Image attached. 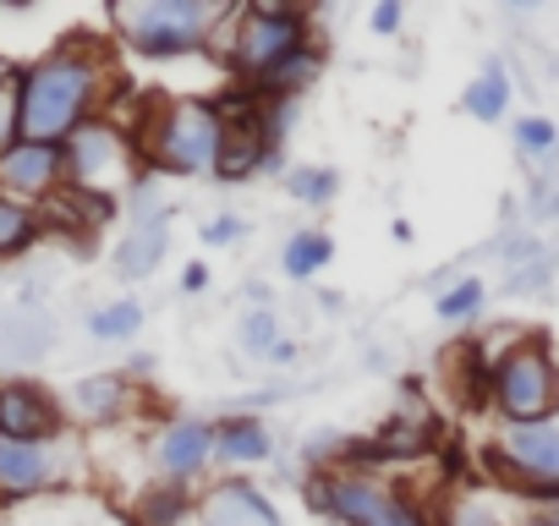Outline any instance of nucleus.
<instances>
[{
  "label": "nucleus",
  "mask_w": 559,
  "mask_h": 526,
  "mask_svg": "<svg viewBox=\"0 0 559 526\" xmlns=\"http://www.w3.org/2000/svg\"><path fill=\"white\" fill-rule=\"evenodd\" d=\"M121 88L110 39H67L17 72V138L61 148Z\"/></svg>",
  "instance_id": "nucleus-1"
},
{
  "label": "nucleus",
  "mask_w": 559,
  "mask_h": 526,
  "mask_svg": "<svg viewBox=\"0 0 559 526\" xmlns=\"http://www.w3.org/2000/svg\"><path fill=\"white\" fill-rule=\"evenodd\" d=\"M127 138L138 143V159H148L154 170H170V176H214L225 127H219L214 99L187 94V99H159V105H148V110L127 127Z\"/></svg>",
  "instance_id": "nucleus-2"
},
{
  "label": "nucleus",
  "mask_w": 559,
  "mask_h": 526,
  "mask_svg": "<svg viewBox=\"0 0 559 526\" xmlns=\"http://www.w3.org/2000/svg\"><path fill=\"white\" fill-rule=\"evenodd\" d=\"M488 411L499 417V428H521V422H554L559 417V357L543 335H521L493 368H488V390H483Z\"/></svg>",
  "instance_id": "nucleus-3"
},
{
  "label": "nucleus",
  "mask_w": 559,
  "mask_h": 526,
  "mask_svg": "<svg viewBox=\"0 0 559 526\" xmlns=\"http://www.w3.org/2000/svg\"><path fill=\"white\" fill-rule=\"evenodd\" d=\"M225 17H230V7H203V0H148V7H121L116 28H121V45H132L138 56H192V50L214 45Z\"/></svg>",
  "instance_id": "nucleus-4"
},
{
  "label": "nucleus",
  "mask_w": 559,
  "mask_h": 526,
  "mask_svg": "<svg viewBox=\"0 0 559 526\" xmlns=\"http://www.w3.org/2000/svg\"><path fill=\"white\" fill-rule=\"evenodd\" d=\"M308 45V12L302 7H236L225 17V45L219 56L241 83H258L269 67L297 56Z\"/></svg>",
  "instance_id": "nucleus-5"
},
{
  "label": "nucleus",
  "mask_w": 559,
  "mask_h": 526,
  "mask_svg": "<svg viewBox=\"0 0 559 526\" xmlns=\"http://www.w3.org/2000/svg\"><path fill=\"white\" fill-rule=\"evenodd\" d=\"M61 159H67V187L94 203H116V192H127L138 181V143L110 116L83 121L61 143Z\"/></svg>",
  "instance_id": "nucleus-6"
},
{
  "label": "nucleus",
  "mask_w": 559,
  "mask_h": 526,
  "mask_svg": "<svg viewBox=\"0 0 559 526\" xmlns=\"http://www.w3.org/2000/svg\"><path fill=\"white\" fill-rule=\"evenodd\" d=\"M488 477L493 488L515 493V499H537L548 488H559V417L554 422H521V428H499L488 444Z\"/></svg>",
  "instance_id": "nucleus-7"
},
{
  "label": "nucleus",
  "mask_w": 559,
  "mask_h": 526,
  "mask_svg": "<svg viewBox=\"0 0 559 526\" xmlns=\"http://www.w3.org/2000/svg\"><path fill=\"white\" fill-rule=\"evenodd\" d=\"M395 488L362 466H324L313 477V504L335 521V526H379V515L390 510Z\"/></svg>",
  "instance_id": "nucleus-8"
},
{
  "label": "nucleus",
  "mask_w": 559,
  "mask_h": 526,
  "mask_svg": "<svg viewBox=\"0 0 559 526\" xmlns=\"http://www.w3.org/2000/svg\"><path fill=\"white\" fill-rule=\"evenodd\" d=\"M67 187V159L50 143H12L0 154V198H17V203H50Z\"/></svg>",
  "instance_id": "nucleus-9"
},
{
  "label": "nucleus",
  "mask_w": 559,
  "mask_h": 526,
  "mask_svg": "<svg viewBox=\"0 0 559 526\" xmlns=\"http://www.w3.org/2000/svg\"><path fill=\"white\" fill-rule=\"evenodd\" d=\"M61 433V406L50 390L39 384H0V439H17V444H50Z\"/></svg>",
  "instance_id": "nucleus-10"
},
{
  "label": "nucleus",
  "mask_w": 559,
  "mask_h": 526,
  "mask_svg": "<svg viewBox=\"0 0 559 526\" xmlns=\"http://www.w3.org/2000/svg\"><path fill=\"white\" fill-rule=\"evenodd\" d=\"M209 461H214V422L176 417V422L159 428V439H154V466H159L165 482L181 488V477H198Z\"/></svg>",
  "instance_id": "nucleus-11"
},
{
  "label": "nucleus",
  "mask_w": 559,
  "mask_h": 526,
  "mask_svg": "<svg viewBox=\"0 0 559 526\" xmlns=\"http://www.w3.org/2000/svg\"><path fill=\"white\" fill-rule=\"evenodd\" d=\"M554 275H559V252H554L543 236H532V230H510L499 291H504V297H543V291L554 286Z\"/></svg>",
  "instance_id": "nucleus-12"
},
{
  "label": "nucleus",
  "mask_w": 559,
  "mask_h": 526,
  "mask_svg": "<svg viewBox=\"0 0 559 526\" xmlns=\"http://www.w3.org/2000/svg\"><path fill=\"white\" fill-rule=\"evenodd\" d=\"M198 526H286L252 482H214L198 499Z\"/></svg>",
  "instance_id": "nucleus-13"
},
{
  "label": "nucleus",
  "mask_w": 559,
  "mask_h": 526,
  "mask_svg": "<svg viewBox=\"0 0 559 526\" xmlns=\"http://www.w3.org/2000/svg\"><path fill=\"white\" fill-rule=\"evenodd\" d=\"M56 477H61L56 444H17V439H0V493H7V499L45 493Z\"/></svg>",
  "instance_id": "nucleus-14"
},
{
  "label": "nucleus",
  "mask_w": 559,
  "mask_h": 526,
  "mask_svg": "<svg viewBox=\"0 0 559 526\" xmlns=\"http://www.w3.org/2000/svg\"><path fill=\"white\" fill-rule=\"evenodd\" d=\"M170 208H159V214H148V219H132V230H127V241H121V252H116V275L121 280H148L159 263H165V252H170Z\"/></svg>",
  "instance_id": "nucleus-15"
},
{
  "label": "nucleus",
  "mask_w": 559,
  "mask_h": 526,
  "mask_svg": "<svg viewBox=\"0 0 559 526\" xmlns=\"http://www.w3.org/2000/svg\"><path fill=\"white\" fill-rule=\"evenodd\" d=\"M72 406H78V417H83L88 428H105V422L132 417L138 390H132L127 373H94V379H83V384L72 390Z\"/></svg>",
  "instance_id": "nucleus-16"
},
{
  "label": "nucleus",
  "mask_w": 559,
  "mask_h": 526,
  "mask_svg": "<svg viewBox=\"0 0 559 526\" xmlns=\"http://www.w3.org/2000/svg\"><path fill=\"white\" fill-rule=\"evenodd\" d=\"M214 455L225 466H258L274 455V439L258 417H219L214 422Z\"/></svg>",
  "instance_id": "nucleus-17"
},
{
  "label": "nucleus",
  "mask_w": 559,
  "mask_h": 526,
  "mask_svg": "<svg viewBox=\"0 0 559 526\" xmlns=\"http://www.w3.org/2000/svg\"><path fill=\"white\" fill-rule=\"evenodd\" d=\"M510 72H504V61L499 56H488L483 61V72L466 83V94H461V110L472 116V121H483V127H493V121H504V110H510Z\"/></svg>",
  "instance_id": "nucleus-18"
},
{
  "label": "nucleus",
  "mask_w": 559,
  "mask_h": 526,
  "mask_svg": "<svg viewBox=\"0 0 559 526\" xmlns=\"http://www.w3.org/2000/svg\"><path fill=\"white\" fill-rule=\"evenodd\" d=\"M319 72H324V56H319V45H302L297 56H286L280 67H269L258 83H247V88H258L263 99H297V94H308V83H319Z\"/></svg>",
  "instance_id": "nucleus-19"
},
{
  "label": "nucleus",
  "mask_w": 559,
  "mask_h": 526,
  "mask_svg": "<svg viewBox=\"0 0 559 526\" xmlns=\"http://www.w3.org/2000/svg\"><path fill=\"white\" fill-rule=\"evenodd\" d=\"M433 526H515V521L499 510L493 493H483V488H461V493H450V504L439 510Z\"/></svg>",
  "instance_id": "nucleus-20"
},
{
  "label": "nucleus",
  "mask_w": 559,
  "mask_h": 526,
  "mask_svg": "<svg viewBox=\"0 0 559 526\" xmlns=\"http://www.w3.org/2000/svg\"><path fill=\"white\" fill-rule=\"evenodd\" d=\"M330 258H335V241H330L324 230H297V236L286 241V252H280V263H286L292 280H313Z\"/></svg>",
  "instance_id": "nucleus-21"
},
{
  "label": "nucleus",
  "mask_w": 559,
  "mask_h": 526,
  "mask_svg": "<svg viewBox=\"0 0 559 526\" xmlns=\"http://www.w3.org/2000/svg\"><path fill=\"white\" fill-rule=\"evenodd\" d=\"M483 308H488V286H483L477 275H461V280H455V286H444V291H439V302H433V313H439L444 324H472Z\"/></svg>",
  "instance_id": "nucleus-22"
},
{
  "label": "nucleus",
  "mask_w": 559,
  "mask_h": 526,
  "mask_svg": "<svg viewBox=\"0 0 559 526\" xmlns=\"http://www.w3.org/2000/svg\"><path fill=\"white\" fill-rule=\"evenodd\" d=\"M39 225H45L39 208H28V203H17V198H0V258H12V252L34 247Z\"/></svg>",
  "instance_id": "nucleus-23"
},
{
  "label": "nucleus",
  "mask_w": 559,
  "mask_h": 526,
  "mask_svg": "<svg viewBox=\"0 0 559 526\" xmlns=\"http://www.w3.org/2000/svg\"><path fill=\"white\" fill-rule=\"evenodd\" d=\"M510 143H515V154L521 159H559V121H548V116H521L515 127H510Z\"/></svg>",
  "instance_id": "nucleus-24"
},
{
  "label": "nucleus",
  "mask_w": 559,
  "mask_h": 526,
  "mask_svg": "<svg viewBox=\"0 0 559 526\" xmlns=\"http://www.w3.org/2000/svg\"><path fill=\"white\" fill-rule=\"evenodd\" d=\"M138 330H143V308L138 302H110V308H99L88 319V335H99V340H132Z\"/></svg>",
  "instance_id": "nucleus-25"
},
{
  "label": "nucleus",
  "mask_w": 559,
  "mask_h": 526,
  "mask_svg": "<svg viewBox=\"0 0 559 526\" xmlns=\"http://www.w3.org/2000/svg\"><path fill=\"white\" fill-rule=\"evenodd\" d=\"M286 192L319 208V203H330V198L341 192V176H335V170H324V165H302V170H292V176H286Z\"/></svg>",
  "instance_id": "nucleus-26"
},
{
  "label": "nucleus",
  "mask_w": 559,
  "mask_h": 526,
  "mask_svg": "<svg viewBox=\"0 0 559 526\" xmlns=\"http://www.w3.org/2000/svg\"><path fill=\"white\" fill-rule=\"evenodd\" d=\"M280 346V313L269 308V302H258L247 319H241V351H252V357H269Z\"/></svg>",
  "instance_id": "nucleus-27"
},
{
  "label": "nucleus",
  "mask_w": 559,
  "mask_h": 526,
  "mask_svg": "<svg viewBox=\"0 0 559 526\" xmlns=\"http://www.w3.org/2000/svg\"><path fill=\"white\" fill-rule=\"evenodd\" d=\"M176 515H181V488H176V482H159V488L138 504V521H143V526H176Z\"/></svg>",
  "instance_id": "nucleus-28"
},
{
  "label": "nucleus",
  "mask_w": 559,
  "mask_h": 526,
  "mask_svg": "<svg viewBox=\"0 0 559 526\" xmlns=\"http://www.w3.org/2000/svg\"><path fill=\"white\" fill-rule=\"evenodd\" d=\"M373 450H379V455H423V450H428V433H423L417 422H390Z\"/></svg>",
  "instance_id": "nucleus-29"
},
{
  "label": "nucleus",
  "mask_w": 559,
  "mask_h": 526,
  "mask_svg": "<svg viewBox=\"0 0 559 526\" xmlns=\"http://www.w3.org/2000/svg\"><path fill=\"white\" fill-rule=\"evenodd\" d=\"M379 526H433V515H428L406 488H395V499H390V510L379 515Z\"/></svg>",
  "instance_id": "nucleus-30"
},
{
  "label": "nucleus",
  "mask_w": 559,
  "mask_h": 526,
  "mask_svg": "<svg viewBox=\"0 0 559 526\" xmlns=\"http://www.w3.org/2000/svg\"><path fill=\"white\" fill-rule=\"evenodd\" d=\"M17 143V83L0 88V154Z\"/></svg>",
  "instance_id": "nucleus-31"
},
{
  "label": "nucleus",
  "mask_w": 559,
  "mask_h": 526,
  "mask_svg": "<svg viewBox=\"0 0 559 526\" xmlns=\"http://www.w3.org/2000/svg\"><path fill=\"white\" fill-rule=\"evenodd\" d=\"M368 23H373V34H379V39H390V34H401V23H406V7H401V0H379Z\"/></svg>",
  "instance_id": "nucleus-32"
},
{
  "label": "nucleus",
  "mask_w": 559,
  "mask_h": 526,
  "mask_svg": "<svg viewBox=\"0 0 559 526\" xmlns=\"http://www.w3.org/2000/svg\"><path fill=\"white\" fill-rule=\"evenodd\" d=\"M236 236H241V219L236 214H219V219L203 225V247H230Z\"/></svg>",
  "instance_id": "nucleus-33"
},
{
  "label": "nucleus",
  "mask_w": 559,
  "mask_h": 526,
  "mask_svg": "<svg viewBox=\"0 0 559 526\" xmlns=\"http://www.w3.org/2000/svg\"><path fill=\"white\" fill-rule=\"evenodd\" d=\"M187 291H203L209 286V270H203V263H192V270H187V280H181Z\"/></svg>",
  "instance_id": "nucleus-34"
},
{
  "label": "nucleus",
  "mask_w": 559,
  "mask_h": 526,
  "mask_svg": "<svg viewBox=\"0 0 559 526\" xmlns=\"http://www.w3.org/2000/svg\"><path fill=\"white\" fill-rule=\"evenodd\" d=\"M269 362H297V346H292V340H280V346L269 351Z\"/></svg>",
  "instance_id": "nucleus-35"
},
{
  "label": "nucleus",
  "mask_w": 559,
  "mask_h": 526,
  "mask_svg": "<svg viewBox=\"0 0 559 526\" xmlns=\"http://www.w3.org/2000/svg\"><path fill=\"white\" fill-rule=\"evenodd\" d=\"M7 83H17V67H12V56H7V50H0V88H7Z\"/></svg>",
  "instance_id": "nucleus-36"
},
{
  "label": "nucleus",
  "mask_w": 559,
  "mask_h": 526,
  "mask_svg": "<svg viewBox=\"0 0 559 526\" xmlns=\"http://www.w3.org/2000/svg\"><path fill=\"white\" fill-rule=\"evenodd\" d=\"M515 526H559V521H548V515H532V510H526V515H521Z\"/></svg>",
  "instance_id": "nucleus-37"
}]
</instances>
